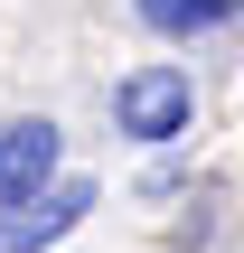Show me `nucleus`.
<instances>
[{
    "mask_svg": "<svg viewBox=\"0 0 244 253\" xmlns=\"http://www.w3.org/2000/svg\"><path fill=\"white\" fill-rule=\"evenodd\" d=\"M188 113H197L188 66H132V75L113 84V131H122V141H141V150L179 141V131H188Z\"/></svg>",
    "mask_w": 244,
    "mask_h": 253,
    "instance_id": "obj_1",
    "label": "nucleus"
},
{
    "mask_svg": "<svg viewBox=\"0 0 244 253\" xmlns=\"http://www.w3.org/2000/svg\"><path fill=\"white\" fill-rule=\"evenodd\" d=\"M85 207H94L85 178H47L38 197H9V207H0V253H47V244H66V235L85 225Z\"/></svg>",
    "mask_w": 244,
    "mask_h": 253,
    "instance_id": "obj_2",
    "label": "nucleus"
},
{
    "mask_svg": "<svg viewBox=\"0 0 244 253\" xmlns=\"http://www.w3.org/2000/svg\"><path fill=\"white\" fill-rule=\"evenodd\" d=\"M56 160H66V141H56V122H47V113L0 122V207H9V197H38V188L56 178Z\"/></svg>",
    "mask_w": 244,
    "mask_h": 253,
    "instance_id": "obj_3",
    "label": "nucleus"
},
{
    "mask_svg": "<svg viewBox=\"0 0 244 253\" xmlns=\"http://www.w3.org/2000/svg\"><path fill=\"white\" fill-rule=\"evenodd\" d=\"M244 0H141V19L160 28V38H207V28H226Z\"/></svg>",
    "mask_w": 244,
    "mask_h": 253,
    "instance_id": "obj_4",
    "label": "nucleus"
}]
</instances>
